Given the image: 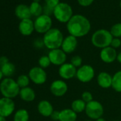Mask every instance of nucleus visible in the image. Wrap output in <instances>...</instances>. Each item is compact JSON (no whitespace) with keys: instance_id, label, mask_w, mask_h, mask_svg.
Instances as JSON below:
<instances>
[{"instance_id":"nucleus-1","label":"nucleus","mask_w":121,"mask_h":121,"mask_svg":"<svg viewBox=\"0 0 121 121\" xmlns=\"http://www.w3.org/2000/svg\"><path fill=\"white\" fill-rule=\"evenodd\" d=\"M91 25L90 21L81 14L73 15L66 24V29L69 35L76 38L83 37L91 31Z\"/></svg>"},{"instance_id":"nucleus-2","label":"nucleus","mask_w":121,"mask_h":121,"mask_svg":"<svg viewBox=\"0 0 121 121\" xmlns=\"http://www.w3.org/2000/svg\"><path fill=\"white\" fill-rule=\"evenodd\" d=\"M64 39V35L61 31L58 29L51 28L43 35V46L49 50L60 48Z\"/></svg>"},{"instance_id":"nucleus-3","label":"nucleus","mask_w":121,"mask_h":121,"mask_svg":"<svg viewBox=\"0 0 121 121\" xmlns=\"http://www.w3.org/2000/svg\"><path fill=\"white\" fill-rule=\"evenodd\" d=\"M20 88L12 78H5L0 83V92L4 98L14 99L19 95Z\"/></svg>"},{"instance_id":"nucleus-4","label":"nucleus","mask_w":121,"mask_h":121,"mask_svg":"<svg viewBox=\"0 0 121 121\" xmlns=\"http://www.w3.org/2000/svg\"><path fill=\"white\" fill-rule=\"evenodd\" d=\"M112 39L113 37L110 31L101 29L95 31L93 34L91 36V43L95 47L103 49L110 46Z\"/></svg>"},{"instance_id":"nucleus-5","label":"nucleus","mask_w":121,"mask_h":121,"mask_svg":"<svg viewBox=\"0 0 121 121\" xmlns=\"http://www.w3.org/2000/svg\"><path fill=\"white\" fill-rule=\"evenodd\" d=\"M53 14L59 22L66 24L73 16L71 7L65 2H60L53 9Z\"/></svg>"},{"instance_id":"nucleus-6","label":"nucleus","mask_w":121,"mask_h":121,"mask_svg":"<svg viewBox=\"0 0 121 121\" xmlns=\"http://www.w3.org/2000/svg\"><path fill=\"white\" fill-rule=\"evenodd\" d=\"M85 112L91 120H96L97 119L102 117L104 113V108L101 103L98 100H93L92 101L86 103Z\"/></svg>"},{"instance_id":"nucleus-7","label":"nucleus","mask_w":121,"mask_h":121,"mask_svg":"<svg viewBox=\"0 0 121 121\" xmlns=\"http://www.w3.org/2000/svg\"><path fill=\"white\" fill-rule=\"evenodd\" d=\"M95 75V72L93 67L91 65L85 64L77 69L76 77L80 82L87 83L91 82L93 79Z\"/></svg>"},{"instance_id":"nucleus-8","label":"nucleus","mask_w":121,"mask_h":121,"mask_svg":"<svg viewBox=\"0 0 121 121\" xmlns=\"http://www.w3.org/2000/svg\"><path fill=\"white\" fill-rule=\"evenodd\" d=\"M52 26V19L50 16L42 14L36 17L34 21L35 31L39 34H46L48 31Z\"/></svg>"},{"instance_id":"nucleus-9","label":"nucleus","mask_w":121,"mask_h":121,"mask_svg":"<svg viewBox=\"0 0 121 121\" xmlns=\"http://www.w3.org/2000/svg\"><path fill=\"white\" fill-rule=\"evenodd\" d=\"M28 76L30 81L36 85H42L45 83L47 80V73L45 69L39 66H34L31 68L29 71Z\"/></svg>"},{"instance_id":"nucleus-10","label":"nucleus","mask_w":121,"mask_h":121,"mask_svg":"<svg viewBox=\"0 0 121 121\" xmlns=\"http://www.w3.org/2000/svg\"><path fill=\"white\" fill-rule=\"evenodd\" d=\"M48 56L51 60V64L54 66H60L66 63L67 54L61 48L50 50L48 53Z\"/></svg>"},{"instance_id":"nucleus-11","label":"nucleus","mask_w":121,"mask_h":121,"mask_svg":"<svg viewBox=\"0 0 121 121\" xmlns=\"http://www.w3.org/2000/svg\"><path fill=\"white\" fill-rule=\"evenodd\" d=\"M69 90L68 85L63 79L54 80L50 85V92L56 97H62Z\"/></svg>"},{"instance_id":"nucleus-12","label":"nucleus","mask_w":121,"mask_h":121,"mask_svg":"<svg viewBox=\"0 0 121 121\" xmlns=\"http://www.w3.org/2000/svg\"><path fill=\"white\" fill-rule=\"evenodd\" d=\"M15 110V103L13 99L2 97L0 98V116L7 117Z\"/></svg>"},{"instance_id":"nucleus-13","label":"nucleus","mask_w":121,"mask_h":121,"mask_svg":"<svg viewBox=\"0 0 121 121\" xmlns=\"http://www.w3.org/2000/svg\"><path fill=\"white\" fill-rule=\"evenodd\" d=\"M77 69L71 63H65L59 66L58 75L63 80H70L76 76Z\"/></svg>"},{"instance_id":"nucleus-14","label":"nucleus","mask_w":121,"mask_h":121,"mask_svg":"<svg viewBox=\"0 0 121 121\" xmlns=\"http://www.w3.org/2000/svg\"><path fill=\"white\" fill-rule=\"evenodd\" d=\"M117 53L116 49L111 46L105 47L100 50V58L103 62L105 64H112L117 59Z\"/></svg>"},{"instance_id":"nucleus-15","label":"nucleus","mask_w":121,"mask_h":121,"mask_svg":"<svg viewBox=\"0 0 121 121\" xmlns=\"http://www.w3.org/2000/svg\"><path fill=\"white\" fill-rule=\"evenodd\" d=\"M77 46H78L77 38L73 36L69 35L64 38L60 48L66 54H70L72 53L76 49Z\"/></svg>"},{"instance_id":"nucleus-16","label":"nucleus","mask_w":121,"mask_h":121,"mask_svg":"<svg viewBox=\"0 0 121 121\" xmlns=\"http://www.w3.org/2000/svg\"><path fill=\"white\" fill-rule=\"evenodd\" d=\"M34 30V22L31 19L21 20L19 22V31L23 36H30Z\"/></svg>"},{"instance_id":"nucleus-17","label":"nucleus","mask_w":121,"mask_h":121,"mask_svg":"<svg viewBox=\"0 0 121 121\" xmlns=\"http://www.w3.org/2000/svg\"><path fill=\"white\" fill-rule=\"evenodd\" d=\"M112 81V76H111L108 72L105 71L100 72L97 76V83L98 86L103 89H108L109 88H111Z\"/></svg>"},{"instance_id":"nucleus-18","label":"nucleus","mask_w":121,"mask_h":121,"mask_svg":"<svg viewBox=\"0 0 121 121\" xmlns=\"http://www.w3.org/2000/svg\"><path fill=\"white\" fill-rule=\"evenodd\" d=\"M37 110L39 114L43 117H48L51 116L52 112H53V107L51 102L46 100H41L37 105Z\"/></svg>"},{"instance_id":"nucleus-19","label":"nucleus","mask_w":121,"mask_h":121,"mask_svg":"<svg viewBox=\"0 0 121 121\" xmlns=\"http://www.w3.org/2000/svg\"><path fill=\"white\" fill-rule=\"evenodd\" d=\"M15 15L21 20L30 19L31 14L29 7L25 4H19L15 9Z\"/></svg>"},{"instance_id":"nucleus-20","label":"nucleus","mask_w":121,"mask_h":121,"mask_svg":"<svg viewBox=\"0 0 121 121\" xmlns=\"http://www.w3.org/2000/svg\"><path fill=\"white\" fill-rule=\"evenodd\" d=\"M19 97L25 102H32L36 98V93L34 90L30 87H26L20 89Z\"/></svg>"},{"instance_id":"nucleus-21","label":"nucleus","mask_w":121,"mask_h":121,"mask_svg":"<svg viewBox=\"0 0 121 121\" xmlns=\"http://www.w3.org/2000/svg\"><path fill=\"white\" fill-rule=\"evenodd\" d=\"M78 115L71 108H65L60 111L59 121H76Z\"/></svg>"},{"instance_id":"nucleus-22","label":"nucleus","mask_w":121,"mask_h":121,"mask_svg":"<svg viewBox=\"0 0 121 121\" xmlns=\"http://www.w3.org/2000/svg\"><path fill=\"white\" fill-rule=\"evenodd\" d=\"M86 107V103L81 99H76L71 103V108L77 114L83 112L85 111Z\"/></svg>"},{"instance_id":"nucleus-23","label":"nucleus","mask_w":121,"mask_h":121,"mask_svg":"<svg viewBox=\"0 0 121 121\" xmlns=\"http://www.w3.org/2000/svg\"><path fill=\"white\" fill-rule=\"evenodd\" d=\"M4 76L5 78H11L16 71V67L14 64L9 62L7 64L4 65L3 66L0 67Z\"/></svg>"},{"instance_id":"nucleus-24","label":"nucleus","mask_w":121,"mask_h":121,"mask_svg":"<svg viewBox=\"0 0 121 121\" xmlns=\"http://www.w3.org/2000/svg\"><path fill=\"white\" fill-rule=\"evenodd\" d=\"M115 91L121 93V71H118L112 76V87Z\"/></svg>"},{"instance_id":"nucleus-25","label":"nucleus","mask_w":121,"mask_h":121,"mask_svg":"<svg viewBox=\"0 0 121 121\" xmlns=\"http://www.w3.org/2000/svg\"><path fill=\"white\" fill-rule=\"evenodd\" d=\"M29 113L24 108L19 109L17 110L14 115V121H29Z\"/></svg>"},{"instance_id":"nucleus-26","label":"nucleus","mask_w":121,"mask_h":121,"mask_svg":"<svg viewBox=\"0 0 121 121\" xmlns=\"http://www.w3.org/2000/svg\"><path fill=\"white\" fill-rule=\"evenodd\" d=\"M29 8H30L31 16H34V17H39V16L43 14V9L42 6L39 2H33L30 4Z\"/></svg>"},{"instance_id":"nucleus-27","label":"nucleus","mask_w":121,"mask_h":121,"mask_svg":"<svg viewBox=\"0 0 121 121\" xmlns=\"http://www.w3.org/2000/svg\"><path fill=\"white\" fill-rule=\"evenodd\" d=\"M30 78L29 77V76L25 75V74H22L20 75L17 79V83L18 84V86H19L20 88H26L28 87L30 83Z\"/></svg>"},{"instance_id":"nucleus-28","label":"nucleus","mask_w":121,"mask_h":121,"mask_svg":"<svg viewBox=\"0 0 121 121\" xmlns=\"http://www.w3.org/2000/svg\"><path fill=\"white\" fill-rule=\"evenodd\" d=\"M38 64H39V66L45 69H47L48 67L50 66V65L51 64V60L48 56V55H44V56H41L39 60H38Z\"/></svg>"},{"instance_id":"nucleus-29","label":"nucleus","mask_w":121,"mask_h":121,"mask_svg":"<svg viewBox=\"0 0 121 121\" xmlns=\"http://www.w3.org/2000/svg\"><path fill=\"white\" fill-rule=\"evenodd\" d=\"M110 34L113 38H120L121 37V23H117L112 26L110 30Z\"/></svg>"},{"instance_id":"nucleus-30","label":"nucleus","mask_w":121,"mask_h":121,"mask_svg":"<svg viewBox=\"0 0 121 121\" xmlns=\"http://www.w3.org/2000/svg\"><path fill=\"white\" fill-rule=\"evenodd\" d=\"M73 66H75L76 69L81 67L82 65H83V59L82 58L78 56V55H76V56H73L71 59V62H70Z\"/></svg>"},{"instance_id":"nucleus-31","label":"nucleus","mask_w":121,"mask_h":121,"mask_svg":"<svg viewBox=\"0 0 121 121\" xmlns=\"http://www.w3.org/2000/svg\"><path fill=\"white\" fill-rule=\"evenodd\" d=\"M81 99L86 103H88L93 100V96L90 91H84L81 95Z\"/></svg>"},{"instance_id":"nucleus-32","label":"nucleus","mask_w":121,"mask_h":121,"mask_svg":"<svg viewBox=\"0 0 121 121\" xmlns=\"http://www.w3.org/2000/svg\"><path fill=\"white\" fill-rule=\"evenodd\" d=\"M46 6L53 10L60 3V0H44Z\"/></svg>"},{"instance_id":"nucleus-33","label":"nucleus","mask_w":121,"mask_h":121,"mask_svg":"<svg viewBox=\"0 0 121 121\" xmlns=\"http://www.w3.org/2000/svg\"><path fill=\"white\" fill-rule=\"evenodd\" d=\"M120 46H121V40H120V38H113L112 39V41H111V43H110V46H111L113 48L116 49V48H118Z\"/></svg>"},{"instance_id":"nucleus-34","label":"nucleus","mask_w":121,"mask_h":121,"mask_svg":"<svg viewBox=\"0 0 121 121\" xmlns=\"http://www.w3.org/2000/svg\"><path fill=\"white\" fill-rule=\"evenodd\" d=\"M78 4L82 7H88L91 5L94 0H77Z\"/></svg>"},{"instance_id":"nucleus-35","label":"nucleus","mask_w":121,"mask_h":121,"mask_svg":"<svg viewBox=\"0 0 121 121\" xmlns=\"http://www.w3.org/2000/svg\"><path fill=\"white\" fill-rule=\"evenodd\" d=\"M59 115H60V111L53 110V112L50 116V118L53 121H59Z\"/></svg>"},{"instance_id":"nucleus-36","label":"nucleus","mask_w":121,"mask_h":121,"mask_svg":"<svg viewBox=\"0 0 121 121\" xmlns=\"http://www.w3.org/2000/svg\"><path fill=\"white\" fill-rule=\"evenodd\" d=\"M9 62V60L7 56H2L0 57V67L3 66L4 65L7 64Z\"/></svg>"},{"instance_id":"nucleus-37","label":"nucleus","mask_w":121,"mask_h":121,"mask_svg":"<svg viewBox=\"0 0 121 121\" xmlns=\"http://www.w3.org/2000/svg\"><path fill=\"white\" fill-rule=\"evenodd\" d=\"M116 60H117V61L119 64H121V51H120V52H119V53H117Z\"/></svg>"},{"instance_id":"nucleus-38","label":"nucleus","mask_w":121,"mask_h":121,"mask_svg":"<svg viewBox=\"0 0 121 121\" xmlns=\"http://www.w3.org/2000/svg\"><path fill=\"white\" fill-rule=\"evenodd\" d=\"M3 77H4V75H3L1 69H0V81H2L3 80Z\"/></svg>"},{"instance_id":"nucleus-39","label":"nucleus","mask_w":121,"mask_h":121,"mask_svg":"<svg viewBox=\"0 0 121 121\" xmlns=\"http://www.w3.org/2000/svg\"><path fill=\"white\" fill-rule=\"evenodd\" d=\"M95 121H106V120L102 117H100V118L97 119V120H95Z\"/></svg>"},{"instance_id":"nucleus-40","label":"nucleus","mask_w":121,"mask_h":121,"mask_svg":"<svg viewBox=\"0 0 121 121\" xmlns=\"http://www.w3.org/2000/svg\"><path fill=\"white\" fill-rule=\"evenodd\" d=\"M0 121H7L6 120V117H2V116H0Z\"/></svg>"},{"instance_id":"nucleus-41","label":"nucleus","mask_w":121,"mask_h":121,"mask_svg":"<svg viewBox=\"0 0 121 121\" xmlns=\"http://www.w3.org/2000/svg\"><path fill=\"white\" fill-rule=\"evenodd\" d=\"M40 1H41V0H33V2H39V3Z\"/></svg>"},{"instance_id":"nucleus-42","label":"nucleus","mask_w":121,"mask_h":121,"mask_svg":"<svg viewBox=\"0 0 121 121\" xmlns=\"http://www.w3.org/2000/svg\"><path fill=\"white\" fill-rule=\"evenodd\" d=\"M120 8H121V1H120Z\"/></svg>"},{"instance_id":"nucleus-43","label":"nucleus","mask_w":121,"mask_h":121,"mask_svg":"<svg viewBox=\"0 0 121 121\" xmlns=\"http://www.w3.org/2000/svg\"><path fill=\"white\" fill-rule=\"evenodd\" d=\"M112 121H120V120H112Z\"/></svg>"},{"instance_id":"nucleus-44","label":"nucleus","mask_w":121,"mask_h":121,"mask_svg":"<svg viewBox=\"0 0 121 121\" xmlns=\"http://www.w3.org/2000/svg\"><path fill=\"white\" fill-rule=\"evenodd\" d=\"M86 121H91V120H86Z\"/></svg>"}]
</instances>
